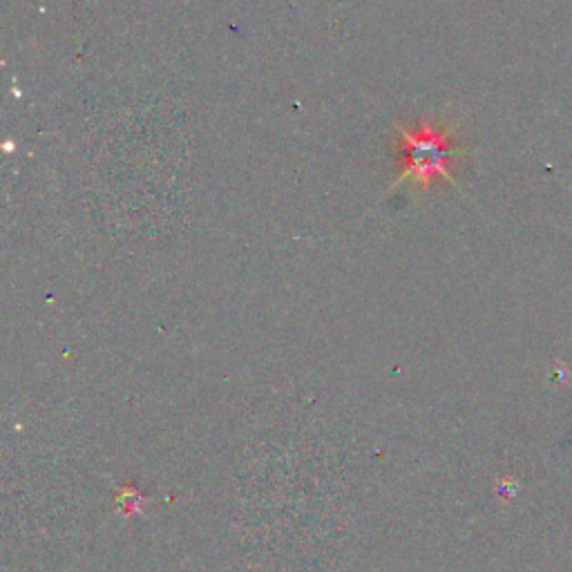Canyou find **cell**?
<instances>
[{"mask_svg":"<svg viewBox=\"0 0 572 572\" xmlns=\"http://www.w3.org/2000/svg\"><path fill=\"white\" fill-rule=\"evenodd\" d=\"M400 141H403V152H400L403 168H400V175L392 188L405 184V181L429 186L434 179H445L456 186L452 161L463 155V148L450 128L432 121L418 123L416 128L400 126Z\"/></svg>","mask_w":572,"mask_h":572,"instance_id":"6da1fadb","label":"cell"}]
</instances>
